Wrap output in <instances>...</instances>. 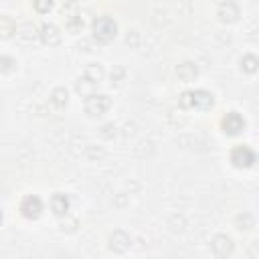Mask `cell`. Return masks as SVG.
<instances>
[{
    "label": "cell",
    "instance_id": "cell-1",
    "mask_svg": "<svg viewBox=\"0 0 259 259\" xmlns=\"http://www.w3.org/2000/svg\"><path fill=\"white\" fill-rule=\"evenodd\" d=\"M115 30H117L115 22L111 18H107V16H101V18H97L93 22V32L101 40H109L111 36H115Z\"/></svg>",
    "mask_w": 259,
    "mask_h": 259
},
{
    "label": "cell",
    "instance_id": "cell-2",
    "mask_svg": "<svg viewBox=\"0 0 259 259\" xmlns=\"http://www.w3.org/2000/svg\"><path fill=\"white\" fill-rule=\"evenodd\" d=\"M20 210H22L24 217L36 219V217L40 214V210H42V204H40V200H38L36 196H26V198L22 200V204H20Z\"/></svg>",
    "mask_w": 259,
    "mask_h": 259
},
{
    "label": "cell",
    "instance_id": "cell-3",
    "mask_svg": "<svg viewBox=\"0 0 259 259\" xmlns=\"http://www.w3.org/2000/svg\"><path fill=\"white\" fill-rule=\"evenodd\" d=\"M107 107H109V99H107L105 95H91V97L87 99V111H89L91 115H99V113H103Z\"/></svg>",
    "mask_w": 259,
    "mask_h": 259
},
{
    "label": "cell",
    "instance_id": "cell-4",
    "mask_svg": "<svg viewBox=\"0 0 259 259\" xmlns=\"http://www.w3.org/2000/svg\"><path fill=\"white\" fill-rule=\"evenodd\" d=\"M192 97L190 105L192 107H198V109H206L210 103H212V95L206 93V91H196V93H188Z\"/></svg>",
    "mask_w": 259,
    "mask_h": 259
},
{
    "label": "cell",
    "instance_id": "cell-5",
    "mask_svg": "<svg viewBox=\"0 0 259 259\" xmlns=\"http://www.w3.org/2000/svg\"><path fill=\"white\" fill-rule=\"evenodd\" d=\"M253 160H255V156H253V152L247 150V148H237V150L233 152V162H235L237 166H251Z\"/></svg>",
    "mask_w": 259,
    "mask_h": 259
},
{
    "label": "cell",
    "instance_id": "cell-6",
    "mask_svg": "<svg viewBox=\"0 0 259 259\" xmlns=\"http://www.w3.org/2000/svg\"><path fill=\"white\" fill-rule=\"evenodd\" d=\"M243 119L237 115V113H229L227 117H225V121H223V127H225V132H229V134H237V132H241L243 130Z\"/></svg>",
    "mask_w": 259,
    "mask_h": 259
},
{
    "label": "cell",
    "instance_id": "cell-7",
    "mask_svg": "<svg viewBox=\"0 0 259 259\" xmlns=\"http://www.w3.org/2000/svg\"><path fill=\"white\" fill-rule=\"evenodd\" d=\"M67 206H69V202H67V198H65L63 194H57V196H53V210H55L57 214H63V212H67Z\"/></svg>",
    "mask_w": 259,
    "mask_h": 259
},
{
    "label": "cell",
    "instance_id": "cell-8",
    "mask_svg": "<svg viewBox=\"0 0 259 259\" xmlns=\"http://www.w3.org/2000/svg\"><path fill=\"white\" fill-rule=\"evenodd\" d=\"M51 6H53V0H34V8L38 12H47Z\"/></svg>",
    "mask_w": 259,
    "mask_h": 259
}]
</instances>
